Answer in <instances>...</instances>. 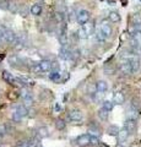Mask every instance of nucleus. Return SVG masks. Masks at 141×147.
Returning <instances> with one entry per match:
<instances>
[{
    "label": "nucleus",
    "instance_id": "f257e3e1",
    "mask_svg": "<svg viewBox=\"0 0 141 147\" xmlns=\"http://www.w3.org/2000/svg\"><path fill=\"white\" fill-rule=\"evenodd\" d=\"M76 21H77V24L81 26L86 24L87 21H90V11L85 10V9L79 10V12H77V15H76Z\"/></svg>",
    "mask_w": 141,
    "mask_h": 147
},
{
    "label": "nucleus",
    "instance_id": "f03ea898",
    "mask_svg": "<svg viewBox=\"0 0 141 147\" xmlns=\"http://www.w3.org/2000/svg\"><path fill=\"white\" fill-rule=\"evenodd\" d=\"M126 59H128V61L130 64L131 72H138L139 69H140V60H139V58L134 54V55H130V57L126 58Z\"/></svg>",
    "mask_w": 141,
    "mask_h": 147
},
{
    "label": "nucleus",
    "instance_id": "7ed1b4c3",
    "mask_svg": "<svg viewBox=\"0 0 141 147\" xmlns=\"http://www.w3.org/2000/svg\"><path fill=\"white\" fill-rule=\"evenodd\" d=\"M1 77H3V80L6 82V84H9V85H16L17 82L19 84H21V82L16 79V77H13V75L12 74H10L9 71H3V74H1Z\"/></svg>",
    "mask_w": 141,
    "mask_h": 147
},
{
    "label": "nucleus",
    "instance_id": "20e7f679",
    "mask_svg": "<svg viewBox=\"0 0 141 147\" xmlns=\"http://www.w3.org/2000/svg\"><path fill=\"white\" fill-rule=\"evenodd\" d=\"M82 118H84V114L82 112H81L80 109H72L70 110V113H69V119L71 121H81L82 120Z\"/></svg>",
    "mask_w": 141,
    "mask_h": 147
},
{
    "label": "nucleus",
    "instance_id": "39448f33",
    "mask_svg": "<svg viewBox=\"0 0 141 147\" xmlns=\"http://www.w3.org/2000/svg\"><path fill=\"white\" fill-rule=\"evenodd\" d=\"M90 139H91V135H88V134L80 135V136L76 139V144L79 145V146H81V147L88 146V145H90Z\"/></svg>",
    "mask_w": 141,
    "mask_h": 147
},
{
    "label": "nucleus",
    "instance_id": "423d86ee",
    "mask_svg": "<svg viewBox=\"0 0 141 147\" xmlns=\"http://www.w3.org/2000/svg\"><path fill=\"white\" fill-rule=\"evenodd\" d=\"M124 100H125V97L120 91H117L113 93V104L121 105V104H124Z\"/></svg>",
    "mask_w": 141,
    "mask_h": 147
},
{
    "label": "nucleus",
    "instance_id": "0eeeda50",
    "mask_svg": "<svg viewBox=\"0 0 141 147\" xmlns=\"http://www.w3.org/2000/svg\"><path fill=\"white\" fill-rule=\"evenodd\" d=\"M102 31V33L104 34V37L106 38H109V37H112V33H113V28L112 26L108 24V22H103V24L101 25V28H99Z\"/></svg>",
    "mask_w": 141,
    "mask_h": 147
},
{
    "label": "nucleus",
    "instance_id": "6e6552de",
    "mask_svg": "<svg viewBox=\"0 0 141 147\" xmlns=\"http://www.w3.org/2000/svg\"><path fill=\"white\" fill-rule=\"evenodd\" d=\"M16 39V33L13 32L12 30H5V32H4V40L7 43H12L15 42Z\"/></svg>",
    "mask_w": 141,
    "mask_h": 147
},
{
    "label": "nucleus",
    "instance_id": "1a4fd4ad",
    "mask_svg": "<svg viewBox=\"0 0 141 147\" xmlns=\"http://www.w3.org/2000/svg\"><path fill=\"white\" fill-rule=\"evenodd\" d=\"M129 135H130V132L126 130L125 127H123V129H119V131H118V134H117V137H118V141L119 142H124L129 139Z\"/></svg>",
    "mask_w": 141,
    "mask_h": 147
},
{
    "label": "nucleus",
    "instance_id": "9d476101",
    "mask_svg": "<svg viewBox=\"0 0 141 147\" xmlns=\"http://www.w3.org/2000/svg\"><path fill=\"white\" fill-rule=\"evenodd\" d=\"M38 66L40 69V72H48L52 70V61L49 60H40L38 63Z\"/></svg>",
    "mask_w": 141,
    "mask_h": 147
},
{
    "label": "nucleus",
    "instance_id": "9b49d317",
    "mask_svg": "<svg viewBox=\"0 0 141 147\" xmlns=\"http://www.w3.org/2000/svg\"><path fill=\"white\" fill-rule=\"evenodd\" d=\"M124 127L128 130L130 134L131 132H134L135 130H136V119H128V120L125 121V124H124Z\"/></svg>",
    "mask_w": 141,
    "mask_h": 147
},
{
    "label": "nucleus",
    "instance_id": "f8f14e48",
    "mask_svg": "<svg viewBox=\"0 0 141 147\" xmlns=\"http://www.w3.org/2000/svg\"><path fill=\"white\" fill-rule=\"evenodd\" d=\"M81 27H82V28H84V31H85V33L86 34H87V37H90L91 34H92L93 33V32H94V24H93V22H86V24H84L82 26H81Z\"/></svg>",
    "mask_w": 141,
    "mask_h": 147
},
{
    "label": "nucleus",
    "instance_id": "ddd939ff",
    "mask_svg": "<svg viewBox=\"0 0 141 147\" xmlns=\"http://www.w3.org/2000/svg\"><path fill=\"white\" fill-rule=\"evenodd\" d=\"M17 80L21 82L22 86H24V85H26V86H34L36 85L34 80L31 79V77H28V76H19V77H17Z\"/></svg>",
    "mask_w": 141,
    "mask_h": 147
},
{
    "label": "nucleus",
    "instance_id": "4468645a",
    "mask_svg": "<svg viewBox=\"0 0 141 147\" xmlns=\"http://www.w3.org/2000/svg\"><path fill=\"white\" fill-rule=\"evenodd\" d=\"M96 90L98 92H101V93H106V92L108 91V84L106 81H103V80L98 81L96 84Z\"/></svg>",
    "mask_w": 141,
    "mask_h": 147
},
{
    "label": "nucleus",
    "instance_id": "2eb2a0df",
    "mask_svg": "<svg viewBox=\"0 0 141 147\" xmlns=\"http://www.w3.org/2000/svg\"><path fill=\"white\" fill-rule=\"evenodd\" d=\"M49 79H51L53 82H60L61 81V72H60V70H53L51 74H49Z\"/></svg>",
    "mask_w": 141,
    "mask_h": 147
},
{
    "label": "nucleus",
    "instance_id": "dca6fc26",
    "mask_svg": "<svg viewBox=\"0 0 141 147\" xmlns=\"http://www.w3.org/2000/svg\"><path fill=\"white\" fill-rule=\"evenodd\" d=\"M60 58L63 59V60H69V59L71 58V52L69 48L66 47H63L60 49Z\"/></svg>",
    "mask_w": 141,
    "mask_h": 147
},
{
    "label": "nucleus",
    "instance_id": "f3484780",
    "mask_svg": "<svg viewBox=\"0 0 141 147\" xmlns=\"http://www.w3.org/2000/svg\"><path fill=\"white\" fill-rule=\"evenodd\" d=\"M37 136L39 137V139H45V137H48V136H49V130H48V127L40 126L38 130H37Z\"/></svg>",
    "mask_w": 141,
    "mask_h": 147
},
{
    "label": "nucleus",
    "instance_id": "a211bd4d",
    "mask_svg": "<svg viewBox=\"0 0 141 147\" xmlns=\"http://www.w3.org/2000/svg\"><path fill=\"white\" fill-rule=\"evenodd\" d=\"M120 70L124 74H131V69H130V64L128 61V59H124V61L120 64Z\"/></svg>",
    "mask_w": 141,
    "mask_h": 147
},
{
    "label": "nucleus",
    "instance_id": "6ab92c4d",
    "mask_svg": "<svg viewBox=\"0 0 141 147\" xmlns=\"http://www.w3.org/2000/svg\"><path fill=\"white\" fill-rule=\"evenodd\" d=\"M108 18H109V21H111V22H114V24H117V22L120 21L121 17H120V15L117 11H111V12H109V15H108Z\"/></svg>",
    "mask_w": 141,
    "mask_h": 147
},
{
    "label": "nucleus",
    "instance_id": "aec40b11",
    "mask_svg": "<svg viewBox=\"0 0 141 147\" xmlns=\"http://www.w3.org/2000/svg\"><path fill=\"white\" fill-rule=\"evenodd\" d=\"M30 11L33 16H39L40 13H42V6H40L39 4H34V5H32V7L30 9Z\"/></svg>",
    "mask_w": 141,
    "mask_h": 147
},
{
    "label": "nucleus",
    "instance_id": "412c9836",
    "mask_svg": "<svg viewBox=\"0 0 141 147\" xmlns=\"http://www.w3.org/2000/svg\"><path fill=\"white\" fill-rule=\"evenodd\" d=\"M7 10L12 12V13H16V12H19V5H17V3L15 1H9L7 4Z\"/></svg>",
    "mask_w": 141,
    "mask_h": 147
},
{
    "label": "nucleus",
    "instance_id": "4be33fe9",
    "mask_svg": "<svg viewBox=\"0 0 141 147\" xmlns=\"http://www.w3.org/2000/svg\"><path fill=\"white\" fill-rule=\"evenodd\" d=\"M113 107H114V104H113V102H111V100H104L102 103V108L104 110H107V112H112Z\"/></svg>",
    "mask_w": 141,
    "mask_h": 147
},
{
    "label": "nucleus",
    "instance_id": "5701e85b",
    "mask_svg": "<svg viewBox=\"0 0 141 147\" xmlns=\"http://www.w3.org/2000/svg\"><path fill=\"white\" fill-rule=\"evenodd\" d=\"M22 99H24V105L25 107H31V105L33 104V96L32 94L26 96V97L22 98Z\"/></svg>",
    "mask_w": 141,
    "mask_h": 147
},
{
    "label": "nucleus",
    "instance_id": "b1692460",
    "mask_svg": "<svg viewBox=\"0 0 141 147\" xmlns=\"http://www.w3.org/2000/svg\"><path fill=\"white\" fill-rule=\"evenodd\" d=\"M98 117L101 120H108V117H109V112H107V110H104L103 108L98 110Z\"/></svg>",
    "mask_w": 141,
    "mask_h": 147
},
{
    "label": "nucleus",
    "instance_id": "393cba45",
    "mask_svg": "<svg viewBox=\"0 0 141 147\" xmlns=\"http://www.w3.org/2000/svg\"><path fill=\"white\" fill-rule=\"evenodd\" d=\"M11 118H12V121H15V123H20L21 120H22V117L21 114L17 112L16 109H13V112H12V115H11Z\"/></svg>",
    "mask_w": 141,
    "mask_h": 147
},
{
    "label": "nucleus",
    "instance_id": "a878e982",
    "mask_svg": "<svg viewBox=\"0 0 141 147\" xmlns=\"http://www.w3.org/2000/svg\"><path fill=\"white\" fill-rule=\"evenodd\" d=\"M118 131H119V127H118L117 125H111V126L107 129L108 135H112V136H117Z\"/></svg>",
    "mask_w": 141,
    "mask_h": 147
},
{
    "label": "nucleus",
    "instance_id": "bb28decb",
    "mask_svg": "<svg viewBox=\"0 0 141 147\" xmlns=\"http://www.w3.org/2000/svg\"><path fill=\"white\" fill-rule=\"evenodd\" d=\"M15 109L21 114L22 117H27V114H28V109H27V107H25V105H17Z\"/></svg>",
    "mask_w": 141,
    "mask_h": 147
},
{
    "label": "nucleus",
    "instance_id": "cd10ccee",
    "mask_svg": "<svg viewBox=\"0 0 141 147\" xmlns=\"http://www.w3.org/2000/svg\"><path fill=\"white\" fill-rule=\"evenodd\" d=\"M139 115V110L138 109H134L131 108V110H129L128 113H126V117H128V119H136Z\"/></svg>",
    "mask_w": 141,
    "mask_h": 147
},
{
    "label": "nucleus",
    "instance_id": "c85d7f7f",
    "mask_svg": "<svg viewBox=\"0 0 141 147\" xmlns=\"http://www.w3.org/2000/svg\"><path fill=\"white\" fill-rule=\"evenodd\" d=\"M65 126H66L65 120H63V119H57L55 120V127L58 130H63V129H65Z\"/></svg>",
    "mask_w": 141,
    "mask_h": 147
},
{
    "label": "nucleus",
    "instance_id": "c756f323",
    "mask_svg": "<svg viewBox=\"0 0 141 147\" xmlns=\"http://www.w3.org/2000/svg\"><path fill=\"white\" fill-rule=\"evenodd\" d=\"M96 39L98 40L99 43H104L107 38H106V37H104V34L102 33V31H101V30H98V31L96 32Z\"/></svg>",
    "mask_w": 141,
    "mask_h": 147
},
{
    "label": "nucleus",
    "instance_id": "7c9ffc66",
    "mask_svg": "<svg viewBox=\"0 0 141 147\" xmlns=\"http://www.w3.org/2000/svg\"><path fill=\"white\" fill-rule=\"evenodd\" d=\"M90 132H91V134H93L94 136H99V134H101V130H99V127L97 125H94V126L92 125L90 127Z\"/></svg>",
    "mask_w": 141,
    "mask_h": 147
},
{
    "label": "nucleus",
    "instance_id": "2f4dec72",
    "mask_svg": "<svg viewBox=\"0 0 141 147\" xmlns=\"http://www.w3.org/2000/svg\"><path fill=\"white\" fill-rule=\"evenodd\" d=\"M90 145H93V146H97L99 145V137L98 136H91V139H90Z\"/></svg>",
    "mask_w": 141,
    "mask_h": 147
},
{
    "label": "nucleus",
    "instance_id": "473e14b6",
    "mask_svg": "<svg viewBox=\"0 0 141 147\" xmlns=\"http://www.w3.org/2000/svg\"><path fill=\"white\" fill-rule=\"evenodd\" d=\"M77 37H79L80 39H85V38H87V34L85 33V31L82 27H80V30L77 31Z\"/></svg>",
    "mask_w": 141,
    "mask_h": 147
},
{
    "label": "nucleus",
    "instance_id": "72a5a7b5",
    "mask_svg": "<svg viewBox=\"0 0 141 147\" xmlns=\"http://www.w3.org/2000/svg\"><path fill=\"white\" fill-rule=\"evenodd\" d=\"M19 96H20V93H17V92H9L7 97H9V99H12V100H15V99H17V98H19Z\"/></svg>",
    "mask_w": 141,
    "mask_h": 147
},
{
    "label": "nucleus",
    "instance_id": "f704fd0d",
    "mask_svg": "<svg viewBox=\"0 0 141 147\" xmlns=\"http://www.w3.org/2000/svg\"><path fill=\"white\" fill-rule=\"evenodd\" d=\"M30 145L31 146H39V137H32L30 140Z\"/></svg>",
    "mask_w": 141,
    "mask_h": 147
},
{
    "label": "nucleus",
    "instance_id": "c9c22d12",
    "mask_svg": "<svg viewBox=\"0 0 141 147\" xmlns=\"http://www.w3.org/2000/svg\"><path fill=\"white\" fill-rule=\"evenodd\" d=\"M19 12H20L21 16H27V13H28V10H27L26 6H21V7H19Z\"/></svg>",
    "mask_w": 141,
    "mask_h": 147
},
{
    "label": "nucleus",
    "instance_id": "e433bc0d",
    "mask_svg": "<svg viewBox=\"0 0 141 147\" xmlns=\"http://www.w3.org/2000/svg\"><path fill=\"white\" fill-rule=\"evenodd\" d=\"M7 134V130H6V125H0V136H4Z\"/></svg>",
    "mask_w": 141,
    "mask_h": 147
},
{
    "label": "nucleus",
    "instance_id": "4c0bfd02",
    "mask_svg": "<svg viewBox=\"0 0 141 147\" xmlns=\"http://www.w3.org/2000/svg\"><path fill=\"white\" fill-rule=\"evenodd\" d=\"M31 70H32L33 72H36V74L40 72V69H39V66H38V63H37V64H33L32 67H31Z\"/></svg>",
    "mask_w": 141,
    "mask_h": 147
},
{
    "label": "nucleus",
    "instance_id": "58836bf2",
    "mask_svg": "<svg viewBox=\"0 0 141 147\" xmlns=\"http://www.w3.org/2000/svg\"><path fill=\"white\" fill-rule=\"evenodd\" d=\"M17 147H31V145H30V142H27V141H22L17 145Z\"/></svg>",
    "mask_w": 141,
    "mask_h": 147
},
{
    "label": "nucleus",
    "instance_id": "ea45409f",
    "mask_svg": "<svg viewBox=\"0 0 141 147\" xmlns=\"http://www.w3.org/2000/svg\"><path fill=\"white\" fill-rule=\"evenodd\" d=\"M59 110H60V105H59L58 103H55V104L53 105V112L57 113V112H59Z\"/></svg>",
    "mask_w": 141,
    "mask_h": 147
},
{
    "label": "nucleus",
    "instance_id": "a19ab883",
    "mask_svg": "<svg viewBox=\"0 0 141 147\" xmlns=\"http://www.w3.org/2000/svg\"><path fill=\"white\" fill-rule=\"evenodd\" d=\"M7 4H9V1H1L0 3V7L1 9H7Z\"/></svg>",
    "mask_w": 141,
    "mask_h": 147
},
{
    "label": "nucleus",
    "instance_id": "79ce46f5",
    "mask_svg": "<svg viewBox=\"0 0 141 147\" xmlns=\"http://www.w3.org/2000/svg\"><path fill=\"white\" fill-rule=\"evenodd\" d=\"M3 58H4V55H0V61L3 60Z\"/></svg>",
    "mask_w": 141,
    "mask_h": 147
},
{
    "label": "nucleus",
    "instance_id": "37998d69",
    "mask_svg": "<svg viewBox=\"0 0 141 147\" xmlns=\"http://www.w3.org/2000/svg\"><path fill=\"white\" fill-rule=\"evenodd\" d=\"M117 147H124V146H121V145H118Z\"/></svg>",
    "mask_w": 141,
    "mask_h": 147
},
{
    "label": "nucleus",
    "instance_id": "c03bdc74",
    "mask_svg": "<svg viewBox=\"0 0 141 147\" xmlns=\"http://www.w3.org/2000/svg\"><path fill=\"white\" fill-rule=\"evenodd\" d=\"M140 34H141V32H140Z\"/></svg>",
    "mask_w": 141,
    "mask_h": 147
}]
</instances>
